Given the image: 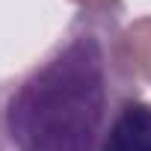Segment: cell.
Instances as JSON below:
<instances>
[{
    "label": "cell",
    "instance_id": "6da1fadb",
    "mask_svg": "<svg viewBox=\"0 0 151 151\" xmlns=\"http://www.w3.org/2000/svg\"><path fill=\"white\" fill-rule=\"evenodd\" d=\"M130 98L139 80L119 15L80 12L30 71L0 83V151H98Z\"/></svg>",
    "mask_w": 151,
    "mask_h": 151
},
{
    "label": "cell",
    "instance_id": "7a4b0ae2",
    "mask_svg": "<svg viewBox=\"0 0 151 151\" xmlns=\"http://www.w3.org/2000/svg\"><path fill=\"white\" fill-rule=\"evenodd\" d=\"M98 151H151V104L130 98L110 122Z\"/></svg>",
    "mask_w": 151,
    "mask_h": 151
},
{
    "label": "cell",
    "instance_id": "3957f363",
    "mask_svg": "<svg viewBox=\"0 0 151 151\" xmlns=\"http://www.w3.org/2000/svg\"><path fill=\"white\" fill-rule=\"evenodd\" d=\"M122 42H124L127 65L136 74V80L151 86V15L127 24L122 30Z\"/></svg>",
    "mask_w": 151,
    "mask_h": 151
},
{
    "label": "cell",
    "instance_id": "277c9868",
    "mask_svg": "<svg viewBox=\"0 0 151 151\" xmlns=\"http://www.w3.org/2000/svg\"><path fill=\"white\" fill-rule=\"evenodd\" d=\"M74 6H80V12H89V15H116L122 0H71Z\"/></svg>",
    "mask_w": 151,
    "mask_h": 151
}]
</instances>
